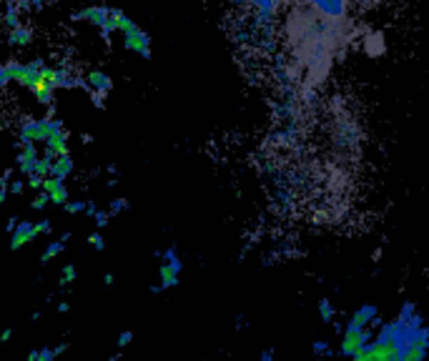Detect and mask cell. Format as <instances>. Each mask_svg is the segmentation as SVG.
Returning a JSON list of instances; mask_svg holds the SVG:
<instances>
[{
  "label": "cell",
  "instance_id": "83f0119b",
  "mask_svg": "<svg viewBox=\"0 0 429 361\" xmlns=\"http://www.w3.org/2000/svg\"><path fill=\"white\" fill-rule=\"evenodd\" d=\"M36 233H38V236H41V233H50V221H38Z\"/></svg>",
  "mask_w": 429,
  "mask_h": 361
},
{
  "label": "cell",
  "instance_id": "d4e9b609",
  "mask_svg": "<svg viewBox=\"0 0 429 361\" xmlns=\"http://www.w3.org/2000/svg\"><path fill=\"white\" fill-rule=\"evenodd\" d=\"M108 219H110V211H99V214L93 216V221H96V226L99 228H103L106 223H108Z\"/></svg>",
  "mask_w": 429,
  "mask_h": 361
},
{
  "label": "cell",
  "instance_id": "8fae6325",
  "mask_svg": "<svg viewBox=\"0 0 429 361\" xmlns=\"http://www.w3.org/2000/svg\"><path fill=\"white\" fill-rule=\"evenodd\" d=\"M33 40V31L28 28V25H18L15 31H8V45H13V48H23V45H28Z\"/></svg>",
  "mask_w": 429,
  "mask_h": 361
},
{
  "label": "cell",
  "instance_id": "e575fe53",
  "mask_svg": "<svg viewBox=\"0 0 429 361\" xmlns=\"http://www.w3.org/2000/svg\"><path fill=\"white\" fill-rule=\"evenodd\" d=\"M13 337V329H6V331H3V337H0V339H3V341H8V339H10Z\"/></svg>",
  "mask_w": 429,
  "mask_h": 361
},
{
  "label": "cell",
  "instance_id": "4fadbf2b",
  "mask_svg": "<svg viewBox=\"0 0 429 361\" xmlns=\"http://www.w3.org/2000/svg\"><path fill=\"white\" fill-rule=\"evenodd\" d=\"M375 316H377V309H375V307H364V309H359V311L351 314L349 326H356V329H364V326H367L369 321H375Z\"/></svg>",
  "mask_w": 429,
  "mask_h": 361
},
{
  "label": "cell",
  "instance_id": "e0dca14e",
  "mask_svg": "<svg viewBox=\"0 0 429 361\" xmlns=\"http://www.w3.org/2000/svg\"><path fill=\"white\" fill-rule=\"evenodd\" d=\"M71 281H75V266L73 263H68V266H63V271H61V286H68Z\"/></svg>",
  "mask_w": 429,
  "mask_h": 361
},
{
  "label": "cell",
  "instance_id": "603a6c76",
  "mask_svg": "<svg viewBox=\"0 0 429 361\" xmlns=\"http://www.w3.org/2000/svg\"><path fill=\"white\" fill-rule=\"evenodd\" d=\"M126 208H129V201H126V198H116V201L110 203L108 211H110V216H113V214H121V211H126Z\"/></svg>",
  "mask_w": 429,
  "mask_h": 361
},
{
  "label": "cell",
  "instance_id": "9a60e30c",
  "mask_svg": "<svg viewBox=\"0 0 429 361\" xmlns=\"http://www.w3.org/2000/svg\"><path fill=\"white\" fill-rule=\"evenodd\" d=\"M63 249H66V239H61V241H53V244H50L48 249H45V251H43V256H41V263H50L55 256H61V253H63Z\"/></svg>",
  "mask_w": 429,
  "mask_h": 361
},
{
  "label": "cell",
  "instance_id": "f1b7e54d",
  "mask_svg": "<svg viewBox=\"0 0 429 361\" xmlns=\"http://www.w3.org/2000/svg\"><path fill=\"white\" fill-rule=\"evenodd\" d=\"M131 339H133V334H131V331H123L121 337H118V346H129Z\"/></svg>",
  "mask_w": 429,
  "mask_h": 361
},
{
  "label": "cell",
  "instance_id": "d590c367",
  "mask_svg": "<svg viewBox=\"0 0 429 361\" xmlns=\"http://www.w3.org/2000/svg\"><path fill=\"white\" fill-rule=\"evenodd\" d=\"M103 283H106V286H110V283H113V274H106Z\"/></svg>",
  "mask_w": 429,
  "mask_h": 361
},
{
  "label": "cell",
  "instance_id": "6da1fadb",
  "mask_svg": "<svg viewBox=\"0 0 429 361\" xmlns=\"http://www.w3.org/2000/svg\"><path fill=\"white\" fill-rule=\"evenodd\" d=\"M123 48L148 61V58H151V38H148V33L141 31L138 25H133L131 31H123Z\"/></svg>",
  "mask_w": 429,
  "mask_h": 361
},
{
  "label": "cell",
  "instance_id": "7c38bea8",
  "mask_svg": "<svg viewBox=\"0 0 429 361\" xmlns=\"http://www.w3.org/2000/svg\"><path fill=\"white\" fill-rule=\"evenodd\" d=\"M71 173H73V159H71V154L58 156V159L53 161V173H50V176H58L66 181Z\"/></svg>",
  "mask_w": 429,
  "mask_h": 361
},
{
  "label": "cell",
  "instance_id": "4dcf8cb0",
  "mask_svg": "<svg viewBox=\"0 0 429 361\" xmlns=\"http://www.w3.org/2000/svg\"><path fill=\"white\" fill-rule=\"evenodd\" d=\"M53 351H48V349H43L41 354H38V361H53Z\"/></svg>",
  "mask_w": 429,
  "mask_h": 361
},
{
  "label": "cell",
  "instance_id": "d6a6232c",
  "mask_svg": "<svg viewBox=\"0 0 429 361\" xmlns=\"http://www.w3.org/2000/svg\"><path fill=\"white\" fill-rule=\"evenodd\" d=\"M18 223H20L18 219H10V221H8V226H6V228H8V231L13 233V231H15V228H18Z\"/></svg>",
  "mask_w": 429,
  "mask_h": 361
},
{
  "label": "cell",
  "instance_id": "7402d4cb",
  "mask_svg": "<svg viewBox=\"0 0 429 361\" xmlns=\"http://www.w3.org/2000/svg\"><path fill=\"white\" fill-rule=\"evenodd\" d=\"M319 311H321V318H324V321H331V318H334V307H331L329 301H321Z\"/></svg>",
  "mask_w": 429,
  "mask_h": 361
},
{
  "label": "cell",
  "instance_id": "d6986e66",
  "mask_svg": "<svg viewBox=\"0 0 429 361\" xmlns=\"http://www.w3.org/2000/svg\"><path fill=\"white\" fill-rule=\"evenodd\" d=\"M13 83V71H10V63H3V68H0V86L8 88Z\"/></svg>",
  "mask_w": 429,
  "mask_h": 361
},
{
  "label": "cell",
  "instance_id": "cb8c5ba5",
  "mask_svg": "<svg viewBox=\"0 0 429 361\" xmlns=\"http://www.w3.org/2000/svg\"><path fill=\"white\" fill-rule=\"evenodd\" d=\"M43 184H45V178L43 176H38V173H33V176H28V186L36 191H43Z\"/></svg>",
  "mask_w": 429,
  "mask_h": 361
},
{
  "label": "cell",
  "instance_id": "277c9868",
  "mask_svg": "<svg viewBox=\"0 0 429 361\" xmlns=\"http://www.w3.org/2000/svg\"><path fill=\"white\" fill-rule=\"evenodd\" d=\"M364 344H367V331L356 329V326H349V329L344 331V337H342V354L344 356H356L362 349H367Z\"/></svg>",
  "mask_w": 429,
  "mask_h": 361
},
{
  "label": "cell",
  "instance_id": "44dd1931",
  "mask_svg": "<svg viewBox=\"0 0 429 361\" xmlns=\"http://www.w3.org/2000/svg\"><path fill=\"white\" fill-rule=\"evenodd\" d=\"M63 186V178H58V176H48L45 178V184H43V191L45 193H53L55 189H61Z\"/></svg>",
  "mask_w": 429,
  "mask_h": 361
},
{
  "label": "cell",
  "instance_id": "7a4b0ae2",
  "mask_svg": "<svg viewBox=\"0 0 429 361\" xmlns=\"http://www.w3.org/2000/svg\"><path fill=\"white\" fill-rule=\"evenodd\" d=\"M110 10H113L110 6L80 8V10L71 13V20H75V23H91V25H96V28H101V25H106V20L110 18Z\"/></svg>",
  "mask_w": 429,
  "mask_h": 361
},
{
  "label": "cell",
  "instance_id": "30bf717a",
  "mask_svg": "<svg viewBox=\"0 0 429 361\" xmlns=\"http://www.w3.org/2000/svg\"><path fill=\"white\" fill-rule=\"evenodd\" d=\"M424 354H427V339L424 337H414L402 351V359L405 361H424Z\"/></svg>",
  "mask_w": 429,
  "mask_h": 361
},
{
  "label": "cell",
  "instance_id": "5bb4252c",
  "mask_svg": "<svg viewBox=\"0 0 429 361\" xmlns=\"http://www.w3.org/2000/svg\"><path fill=\"white\" fill-rule=\"evenodd\" d=\"M178 274L181 269L173 266V263H161V288H171L178 283Z\"/></svg>",
  "mask_w": 429,
  "mask_h": 361
},
{
  "label": "cell",
  "instance_id": "ba28073f",
  "mask_svg": "<svg viewBox=\"0 0 429 361\" xmlns=\"http://www.w3.org/2000/svg\"><path fill=\"white\" fill-rule=\"evenodd\" d=\"M86 80H88V91L103 93V96H108L110 88H113V80H110V75L103 73V71H88Z\"/></svg>",
  "mask_w": 429,
  "mask_h": 361
},
{
  "label": "cell",
  "instance_id": "74e56055",
  "mask_svg": "<svg viewBox=\"0 0 429 361\" xmlns=\"http://www.w3.org/2000/svg\"><path fill=\"white\" fill-rule=\"evenodd\" d=\"M68 309H71V307H68V304H58V311H61V314H66Z\"/></svg>",
  "mask_w": 429,
  "mask_h": 361
},
{
  "label": "cell",
  "instance_id": "8992f818",
  "mask_svg": "<svg viewBox=\"0 0 429 361\" xmlns=\"http://www.w3.org/2000/svg\"><path fill=\"white\" fill-rule=\"evenodd\" d=\"M36 223H28V221H20L18 228L10 233V249L13 251H18L20 246L31 244V241H36Z\"/></svg>",
  "mask_w": 429,
  "mask_h": 361
},
{
  "label": "cell",
  "instance_id": "ab89813d",
  "mask_svg": "<svg viewBox=\"0 0 429 361\" xmlns=\"http://www.w3.org/2000/svg\"><path fill=\"white\" fill-rule=\"evenodd\" d=\"M301 3H314V0H301Z\"/></svg>",
  "mask_w": 429,
  "mask_h": 361
},
{
  "label": "cell",
  "instance_id": "ac0fdd59",
  "mask_svg": "<svg viewBox=\"0 0 429 361\" xmlns=\"http://www.w3.org/2000/svg\"><path fill=\"white\" fill-rule=\"evenodd\" d=\"M48 203H50V196L45 193V191H41V193H38V196L31 201V208H33V211H43Z\"/></svg>",
  "mask_w": 429,
  "mask_h": 361
},
{
  "label": "cell",
  "instance_id": "9c48e42d",
  "mask_svg": "<svg viewBox=\"0 0 429 361\" xmlns=\"http://www.w3.org/2000/svg\"><path fill=\"white\" fill-rule=\"evenodd\" d=\"M45 154L53 156V159H58V156H66V154H68V133H66V128H63V131H55V133L50 135L48 141H45Z\"/></svg>",
  "mask_w": 429,
  "mask_h": 361
},
{
  "label": "cell",
  "instance_id": "484cf974",
  "mask_svg": "<svg viewBox=\"0 0 429 361\" xmlns=\"http://www.w3.org/2000/svg\"><path fill=\"white\" fill-rule=\"evenodd\" d=\"M88 241H91V246L96 249V251H103V249H106L103 239H101V233H91V239H88Z\"/></svg>",
  "mask_w": 429,
  "mask_h": 361
},
{
  "label": "cell",
  "instance_id": "4316f807",
  "mask_svg": "<svg viewBox=\"0 0 429 361\" xmlns=\"http://www.w3.org/2000/svg\"><path fill=\"white\" fill-rule=\"evenodd\" d=\"M25 191V184L23 181H10V193H15V196H20Z\"/></svg>",
  "mask_w": 429,
  "mask_h": 361
},
{
  "label": "cell",
  "instance_id": "f35d334b",
  "mask_svg": "<svg viewBox=\"0 0 429 361\" xmlns=\"http://www.w3.org/2000/svg\"><path fill=\"white\" fill-rule=\"evenodd\" d=\"M108 361H118V356H110V359Z\"/></svg>",
  "mask_w": 429,
  "mask_h": 361
},
{
  "label": "cell",
  "instance_id": "2e32d148",
  "mask_svg": "<svg viewBox=\"0 0 429 361\" xmlns=\"http://www.w3.org/2000/svg\"><path fill=\"white\" fill-rule=\"evenodd\" d=\"M50 196V203H55V206H66L68 203V189L66 186H61V189H55L53 193H48Z\"/></svg>",
  "mask_w": 429,
  "mask_h": 361
},
{
  "label": "cell",
  "instance_id": "ffe728a7",
  "mask_svg": "<svg viewBox=\"0 0 429 361\" xmlns=\"http://www.w3.org/2000/svg\"><path fill=\"white\" fill-rule=\"evenodd\" d=\"M63 208H66V214L75 216V214H83V211L88 208V203H83V201H68Z\"/></svg>",
  "mask_w": 429,
  "mask_h": 361
},
{
  "label": "cell",
  "instance_id": "52a82bcc",
  "mask_svg": "<svg viewBox=\"0 0 429 361\" xmlns=\"http://www.w3.org/2000/svg\"><path fill=\"white\" fill-rule=\"evenodd\" d=\"M38 161H41V156H38V148L36 146H23V151L18 154L15 163H18V171L23 173V176H33V173H36Z\"/></svg>",
  "mask_w": 429,
  "mask_h": 361
},
{
  "label": "cell",
  "instance_id": "1f68e13d",
  "mask_svg": "<svg viewBox=\"0 0 429 361\" xmlns=\"http://www.w3.org/2000/svg\"><path fill=\"white\" fill-rule=\"evenodd\" d=\"M48 3H53V0H31V8H43V6H48Z\"/></svg>",
  "mask_w": 429,
  "mask_h": 361
},
{
  "label": "cell",
  "instance_id": "f546056e",
  "mask_svg": "<svg viewBox=\"0 0 429 361\" xmlns=\"http://www.w3.org/2000/svg\"><path fill=\"white\" fill-rule=\"evenodd\" d=\"M354 361H372V354H369V349H362L359 354L354 356Z\"/></svg>",
  "mask_w": 429,
  "mask_h": 361
},
{
  "label": "cell",
  "instance_id": "8d00e7d4",
  "mask_svg": "<svg viewBox=\"0 0 429 361\" xmlns=\"http://www.w3.org/2000/svg\"><path fill=\"white\" fill-rule=\"evenodd\" d=\"M38 354H41V351H31V354H28V361H38Z\"/></svg>",
  "mask_w": 429,
  "mask_h": 361
},
{
  "label": "cell",
  "instance_id": "5b68a950",
  "mask_svg": "<svg viewBox=\"0 0 429 361\" xmlns=\"http://www.w3.org/2000/svg\"><path fill=\"white\" fill-rule=\"evenodd\" d=\"M317 10L329 20H342L347 18V10H349V0H314L312 3Z\"/></svg>",
  "mask_w": 429,
  "mask_h": 361
},
{
  "label": "cell",
  "instance_id": "836d02e7",
  "mask_svg": "<svg viewBox=\"0 0 429 361\" xmlns=\"http://www.w3.org/2000/svg\"><path fill=\"white\" fill-rule=\"evenodd\" d=\"M66 349H68V344H58V346H55V349H53V354L58 356V354H63V351H66Z\"/></svg>",
  "mask_w": 429,
  "mask_h": 361
},
{
  "label": "cell",
  "instance_id": "3957f363",
  "mask_svg": "<svg viewBox=\"0 0 429 361\" xmlns=\"http://www.w3.org/2000/svg\"><path fill=\"white\" fill-rule=\"evenodd\" d=\"M133 25H136V23L129 18V15H126V13L118 10V8H113V10H110V18L106 20V25H101L99 31H101V38H103L106 43H108L110 36H113L116 31H131Z\"/></svg>",
  "mask_w": 429,
  "mask_h": 361
}]
</instances>
